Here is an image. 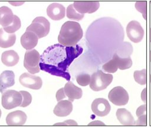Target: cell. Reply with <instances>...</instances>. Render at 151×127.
<instances>
[{
  "label": "cell",
  "instance_id": "1",
  "mask_svg": "<svg viewBox=\"0 0 151 127\" xmlns=\"http://www.w3.org/2000/svg\"><path fill=\"white\" fill-rule=\"evenodd\" d=\"M78 45L64 46L60 44L48 46L40 56V68L52 75L63 77L70 81L71 76L68 68L74 59L83 52Z\"/></svg>",
  "mask_w": 151,
  "mask_h": 127
},
{
  "label": "cell",
  "instance_id": "2",
  "mask_svg": "<svg viewBox=\"0 0 151 127\" xmlns=\"http://www.w3.org/2000/svg\"><path fill=\"white\" fill-rule=\"evenodd\" d=\"M83 29L80 24L75 21H66L62 25L58 41L60 44L64 46H74L82 38Z\"/></svg>",
  "mask_w": 151,
  "mask_h": 127
},
{
  "label": "cell",
  "instance_id": "3",
  "mask_svg": "<svg viewBox=\"0 0 151 127\" xmlns=\"http://www.w3.org/2000/svg\"><path fill=\"white\" fill-rule=\"evenodd\" d=\"M113 78L111 74L106 73L101 70H98L93 73L91 76L90 88L94 91L105 89L111 83Z\"/></svg>",
  "mask_w": 151,
  "mask_h": 127
},
{
  "label": "cell",
  "instance_id": "4",
  "mask_svg": "<svg viewBox=\"0 0 151 127\" xmlns=\"http://www.w3.org/2000/svg\"><path fill=\"white\" fill-rule=\"evenodd\" d=\"M50 29V23L48 20L44 16H38L32 21L31 25L27 28L26 31H31L38 38H42L48 34Z\"/></svg>",
  "mask_w": 151,
  "mask_h": 127
},
{
  "label": "cell",
  "instance_id": "5",
  "mask_svg": "<svg viewBox=\"0 0 151 127\" xmlns=\"http://www.w3.org/2000/svg\"><path fill=\"white\" fill-rule=\"evenodd\" d=\"M22 102V96L18 91L8 89L5 91L2 95L1 104L6 109H12L20 106Z\"/></svg>",
  "mask_w": 151,
  "mask_h": 127
},
{
  "label": "cell",
  "instance_id": "6",
  "mask_svg": "<svg viewBox=\"0 0 151 127\" xmlns=\"http://www.w3.org/2000/svg\"><path fill=\"white\" fill-rule=\"evenodd\" d=\"M40 55L39 52L33 49L27 51L25 53L24 59V66L31 74L38 73L40 68Z\"/></svg>",
  "mask_w": 151,
  "mask_h": 127
},
{
  "label": "cell",
  "instance_id": "7",
  "mask_svg": "<svg viewBox=\"0 0 151 127\" xmlns=\"http://www.w3.org/2000/svg\"><path fill=\"white\" fill-rule=\"evenodd\" d=\"M109 101L115 105L122 106L127 103L129 96L127 92L122 86H116L108 94Z\"/></svg>",
  "mask_w": 151,
  "mask_h": 127
},
{
  "label": "cell",
  "instance_id": "8",
  "mask_svg": "<svg viewBox=\"0 0 151 127\" xmlns=\"http://www.w3.org/2000/svg\"><path fill=\"white\" fill-rule=\"evenodd\" d=\"M126 33L128 38L133 42H140L144 36V29L137 21H132L126 26Z\"/></svg>",
  "mask_w": 151,
  "mask_h": 127
},
{
  "label": "cell",
  "instance_id": "9",
  "mask_svg": "<svg viewBox=\"0 0 151 127\" xmlns=\"http://www.w3.org/2000/svg\"><path fill=\"white\" fill-rule=\"evenodd\" d=\"M19 81L22 86L34 90L40 89L42 85V79L40 76L27 72L21 75Z\"/></svg>",
  "mask_w": 151,
  "mask_h": 127
},
{
  "label": "cell",
  "instance_id": "10",
  "mask_svg": "<svg viewBox=\"0 0 151 127\" xmlns=\"http://www.w3.org/2000/svg\"><path fill=\"white\" fill-rule=\"evenodd\" d=\"M91 110L97 116H104L108 115L111 109V106L108 101L104 98H96L91 103Z\"/></svg>",
  "mask_w": 151,
  "mask_h": 127
},
{
  "label": "cell",
  "instance_id": "11",
  "mask_svg": "<svg viewBox=\"0 0 151 127\" xmlns=\"http://www.w3.org/2000/svg\"><path fill=\"white\" fill-rule=\"evenodd\" d=\"M74 9L80 14H91L96 12L100 6L98 1H75L73 4Z\"/></svg>",
  "mask_w": 151,
  "mask_h": 127
},
{
  "label": "cell",
  "instance_id": "12",
  "mask_svg": "<svg viewBox=\"0 0 151 127\" xmlns=\"http://www.w3.org/2000/svg\"><path fill=\"white\" fill-rule=\"evenodd\" d=\"M27 115L22 111H15L9 113L6 117V122L9 126H20L25 124Z\"/></svg>",
  "mask_w": 151,
  "mask_h": 127
},
{
  "label": "cell",
  "instance_id": "13",
  "mask_svg": "<svg viewBox=\"0 0 151 127\" xmlns=\"http://www.w3.org/2000/svg\"><path fill=\"white\" fill-rule=\"evenodd\" d=\"M47 14L52 20H60L65 15V8L60 4L52 3L47 7Z\"/></svg>",
  "mask_w": 151,
  "mask_h": 127
},
{
  "label": "cell",
  "instance_id": "14",
  "mask_svg": "<svg viewBox=\"0 0 151 127\" xmlns=\"http://www.w3.org/2000/svg\"><path fill=\"white\" fill-rule=\"evenodd\" d=\"M63 89L65 96H67L68 100L71 102L75 99H80L83 95L82 89L76 86L71 81L66 83Z\"/></svg>",
  "mask_w": 151,
  "mask_h": 127
},
{
  "label": "cell",
  "instance_id": "15",
  "mask_svg": "<svg viewBox=\"0 0 151 127\" xmlns=\"http://www.w3.org/2000/svg\"><path fill=\"white\" fill-rule=\"evenodd\" d=\"M38 36L32 32L26 31L21 37V44L27 51L32 49L37 45Z\"/></svg>",
  "mask_w": 151,
  "mask_h": 127
},
{
  "label": "cell",
  "instance_id": "16",
  "mask_svg": "<svg viewBox=\"0 0 151 127\" xmlns=\"http://www.w3.org/2000/svg\"><path fill=\"white\" fill-rule=\"evenodd\" d=\"M73 111V104L69 100H61L55 106L53 112L60 117L68 116Z\"/></svg>",
  "mask_w": 151,
  "mask_h": 127
},
{
  "label": "cell",
  "instance_id": "17",
  "mask_svg": "<svg viewBox=\"0 0 151 127\" xmlns=\"http://www.w3.org/2000/svg\"><path fill=\"white\" fill-rule=\"evenodd\" d=\"M15 83V74L12 71L6 70L0 75V92L2 93L5 89L12 86Z\"/></svg>",
  "mask_w": 151,
  "mask_h": 127
},
{
  "label": "cell",
  "instance_id": "18",
  "mask_svg": "<svg viewBox=\"0 0 151 127\" xmlns=\"http://www.w3.org/2000/svg\"><path fill=\"white\" fill-rule=\"evenodd\" d=\"M14 17L15 15L9 8L5 6L0 7V25L3 28L9 26L14 21Z\"/></svg>",
  "mask_w": 151,
  "mask_h": 127
},
{
  "label": "cell",
  "instance_id": "19",
  "mask_svg": "<svg viewBox=\"0 0 151 127\" xmlns=\"http://www.w3.org/2000/svg\"><path fill=\"white\" fill-rule=\"evenodd\" d=\"M116 116L118 121L123 125H133L134 119L131 113L125 108H119L116 111Z\"/></svg>",
  "mask_w": 151,
  "mask_h": 127
},
{
  "label": "cell",
  "instance_id": "20",
  "mask_svg": "<svg viewBox=\"0 0 151 127\" xmlns=\"http://www.w3.org/2000/svg\"><path fill=\"white\" fill-rule=\"evenodd\" d=\"M19 59L18 54L14 50L4 51L1 55V61L7 66H13L17 64Z\"/></svg>",
  "mask_w": 151,
  "mask_h": 127
},
{
  "label": "cell",
  "instance_id": "21",
  "mask_svg": "<svg viewBox=\"0 0 151 127\" xmlns=\"http://www.w3.org/2000/svg\"><path fill=\"white\" fill-rule=\"evenodd\" d=\"M16 41L15 34H9L6 32L3 28H0V47L7 48L14 45Z\"/></svg>",
  "mask_w": 151,
  "mask_h": 127
},
{
  "label": "cell",
  "instance_id": "22",
  "mask_svg": "<svg viewBox=\"0 0 151 127\" xmlns=\"http://www.w3.org/2000/svg\"><path fill=\"white\" fill-rule=\"evenodd\" d=\"M112 59L115 61L117 68L121 70L129 69L132 65V60L130 56L128 58H121L116 54H114Z\"/></svg>",
  "mask_w": 151,
  "mask_h": 127
},
{
  "label": "cell",
  "instance_id": "23",
  "mask_svg": "<svg viewBox=\"0 0 151 127\" xmlns=\"http://www.w3.org/2000/svg\"><path fill=\"white\" fill-rule=\"evenodd\" d=\"M135 81L142 85L147 83V70L143 69L140 71H135L133 74Z\"/></svg>",
  "mask_w": 151,
  "mask_h": 127
},
{
  "label": "cell",
  "instance_id": "24",
  "mask_svg": "<svg viewBox=\"0 0 151 127\" xmlns=\"http://www.w3.org/2000/svg\"><path fill=\"white\" fill-rule=\"evenodd\" d=\"M67 16L68 18L76 21H80L83 17L84 15L78 13L74 8L73 4H70L67 8Z\"/></svg>",
  "mask_w": 151,
  "mask_h": 127
},
{
  "label": "cell",
  "instance_id": "25",
  "mask_svg": "<svg viewBox=\"0 0 151 127\" xmlns=\"http://www.w3.org/2000/svg\"><path fill=\"white\" fill-rule=\"evenodd\" d=\"M21 21H20L19 18L18 16L15 15L14 19V21L12 22V23L8 27L3 28V29L7 33L14 34L15 32L18 31L21 28Z\"/></svg>",
  "mask_w": 151,
  "mask_h": 127
},
{
  "label": "cell",
  "instance_id": "26",
  "mask_svg": "<svg viewBox=\"0 0 151 127\" xmlns=\"http://www.w3.org/2000/svg\"><path fill=\"white\" fill-rule=\"evenodd\" d=\"M76 81L80 85L86 86L90 84L91 76L87 73H81L76 76Z\"/></svg>",
  "mask_w": 151,
  "mask_h": 127
},
{
  "label": "cell",
  "instance_id": "27",
  "mask_svg": "<svg viewBox=\"0 0 151 127\" xmlns=\"http://www.w3.org/2000/svg\"><path fill=\"white\" fill-rule=\"evenodd\" d=\"M102 69L104 70V71L106 72L114 73L117 71L118 68L114 59H111L102 66Z\"/></svg>",
  "mask_w": 151,
  "mask_h": 127
},
{
  "label": "cell",
  "instance_id": "28",
  "mask_svg": "<svg viewBox=\"0 0 151 127\" xmlns=\"http://www.w3.org/2000/svg\"><path fill=\"white\" fill-rule=\"evenodd\" d=\"M21 94L22 96V102L20 106L21 107H26L28 106L31 101H32V96L27 91H19Z\"/></svg>",
  "mask_w": 151,
  "mask_h": 127
},
{
  "label": "cell",
  "instance_id": "29",
  "mask_svg": "<svg viewBox=\"0 0 151 127\" xmlns=\"http://www.w3.org/2000/svg\"><path fill=\"white\" fill-rule=\"evenodd\" d=\"M135 7L137 11L142 14L145 19H146V2H137L135 4Z\"/></svg>",
  "mask_w": 151,
  "mask_h": 127
},
{
  "label": "cell",
  "instance_id": "30",
  "mask_svg": "<svg viewBox=\"0 0 151 127\" xmlns=\"http://www.w3.org/2000/svg\"><path fill=\"white\" fill-rule=\"evenodd\" d=\"M143 115H147V105L144 104L140 106L136 110V115L139 117Z\"/></svg>",
  "mask_w": 151,
  "mask_h": 127
},
{
  "label": "cell",
  "instance_id": "31",
  "mask_svg": "<svg viewBox=\"0 0 151 127\" xmlns=\"http://www.w3.org/2000/svg\"><path fill=\"white\" fill-rule=\"evenodd\" d=\"M136 125H147V115H143L138 117L137 121L134 122Z\"/></svg>",
  "mask_w": 151,
  "mask_h": 127
},
{
  "label": "cell",
  "instance_id": "32",
  "mask_svg": "<svg viewBox=\"0 0 151 127\" xmlns=\"http://www.w3.org/2000/svg\"><path fill=\"white\" fill-rule=\"evenodd\" d=\"M54 125H63V126H70V125H77V123L76 121L74 120H67L63 122H59L56 123L54 124Z\"/></svg>",
  "mask_w": 151,
  "mask_h": 127
},
{
  "label": "cell",
  "instance_id": "33",
  "mask_svg": "<svg viewBox=\"0 0 151 127\" xmlns=\"http://www.w3.org/2000/svg\"><path fill=\"white\" fill-rule=\"evenodd\" d=\"M65 98V95L64 92V89L63 88H61L56 93V99L57 101L59 102Z\"/></svg>",
  "mask_w": 151,
  "mask_h": 127
},
{
  "label": "cell",
  "instance_id": "34",
  "mask_svg": "<svg viewBox=\"0 0 151 127\" xmlns=\"http://www.w3.org/2000/svg\"><path fill=\"white\" fill-rule=\"evenodd\" d=\"M146 89H147V88H145L141 93V98H142V101L145 103V104H146V102H147V96H146L147 90Z\"/></svg>",
  "mask_w": 151,
  "mask_h": 127
},
{
  "label": "cell",
  "instance_id": "35",
  "mask_svg": "<svg viewBox=\"0 0 151 127\" xmlns=\"http://www.w3.org/2000/svg\"><path fill=\"white\" fill-rule=\"evenodd\" d=\"M88 125H90V126H95V125H105V124L102 122L101 121H93L90 123H88Z\"/></svg>",
  "mask_w": 151,
  "mask_h": 127
},
{
  "label": "cell",
  "instance_id": "36",
  "mask_svg": "<svg viewBox=\"0 0 151 127\" xmlns=\"http://www.w3.org/2000/svg\"><path fill=\"white\" fill-rule=\"evenodd\" d=\"M9 3L11 4L14 6H18V5H21L22 4L24 3V2H18V1H11L9 2Z\"/></svg>",
  "mask_w": 151,
  "mask_h": 127
}]
</instances>
